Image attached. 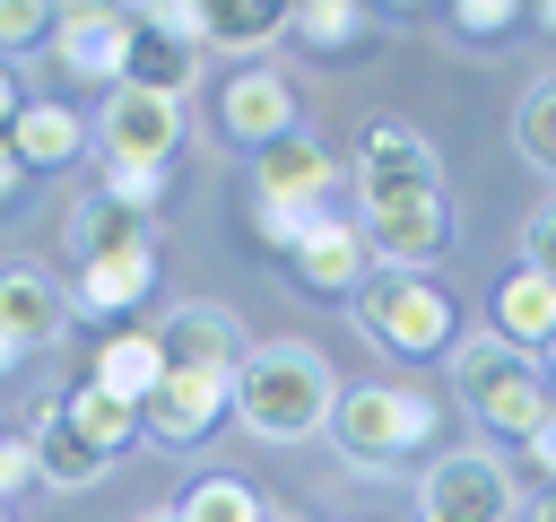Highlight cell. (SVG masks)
<instances>
[{
	"label": "cell",
	"mask_w": 556,
	"mask_h": 522,
	"mask_svg": "<svg viewBox=\"0 0 556 522\" xmlns=\"http://www.w3.org/2000/svg\"><path fill=\"white\" fill-rule=\"evenodd\" d=\"M9 148H17V165H70V157L87 148V122H78L70 104H26V113L9 122Z\"/></svg>",
	"instance_id": "7402d4cb"
},
{
	"label": "cell",
	"mask_w": 556,
	"mask_h": 522,
	"mask_svg": "<svg viewBox=\"0 0 556 522\" xmlns=\"http://www.w3.org/2000/svg\"><path fill=\"white\" fill-rule=\"evenodd\" d=\"M452 391H460V409L486 426V435H530L539 418H547V374H539V357H521V348H504L495 331H469L460 348H452Z\"/></svg>",
	"instance_id": "7a4b0ae2"
},
{
	"label": "cell",
	"mask_w": 556,
	"mask_h": 522,
	"mask_svg": "<svg viewBox=\"0 0 556 522\" xmlns=\"http://www.w3.org/2000/svg\"><path fill=\"white\" fill-rule=\"evenodd\" d=\"M200 61L208 52H191V44H165V35H139L130 26V70H122V87H148V96H191L200 87Z\"/></svg>",
	"instance_id": "44dd1931"
},
{
	"label": "cell",
	"mask_w": 556,
	"mask_h": 522,
	"mask_svg": "<svg viewBox=\"0 0 556 522\" xmlns=\"http://www.w3.org/2000/svg\"><path fill=\"white\" fill-rule=\"evenodd\" d=\"M348 183H356V217L374 209H400V200H426L443 191V165H434V139L408 130V122H374L348 157Z\"/></svg>",
	"instance_id": "5b68a950"
},
{
	"label": "cell",
	"mask_w": 556,
	"mask_h": 522,
	"mask_svg": "<svg viewBox=\"0 0 556 522\" xmlns=\"http://www.w3.org/2000/svg\"><path fill=\"white\" fill-rule=\"evenodd\" d=\"M521 270H539V278L556 287V191L521 217Z\"/></svg>",
	"instance_id": "f546056e"
},
{
	"label": "cell",
	"mask_w": 556,
	"mask_h": 522,
	"mask_svg": "<svg viewBox=\"0 0 556 522\" xmlns=\"http://www.w3.org/2000/svg\"><path fill=\"white\" fill-rule=\"evenodd\" d=\"M356 226H365L374 270H417V278H426V261H434V252H443V235H452V209H443V191H426V200L374 209V217H356Z\"/></svg>",
	"instance_id": "8fae6325"
},
{
	"label": "cell",
	"mask_w": 556,
	"mask_h": 522,
	"mask_svg": "<svg viewBox=\"0 0 556 522\" xmlns=\"http://www.w3.org/2000/svg\"><path fill=\"white\" fill-rule=\"evenodd\" d=\"M156 348H165V365H182V374H235V357H243L252 339H243L235 304L182 296V304H174V313L156 322Z\"/></svg>",
	"instance_id": "ba28073f"
},
{
	"label": "cell",
	"mask_w": 556,
	"mask_h": 522,
	"mask_svg": "<svg viewBox=\"0 0 556 522\" xmlns=\"http://www.w3.org/2000/svg\"><path fill=\"white\" fill-rule=\"evenodd\" d=\"M539 374H547V391H556V339H547V348H539Z\"/></svg>",
	"instance_id": "ab89813d"
},
{
	"label": "cell",
	"mask_w": 556,
	"mask_h": 522,
	"mask_svg": "<svg viewBox=\"0 0 556 522\" xmlns=\"http://www.w3.org/2000/svg\"><path fill=\"white\" fill-rule=\"evenodd\" d=\"M513 148L556 183V78H539V87L521 96V113H513Z\"/></svg>",
	"instance_id": "484cf974"
},
{
	"label": "cell",
	"mask_w": 556,
	"mask_h": 522,
	"mask_svg": "<svg viewBox=\"0 0 556 522\" xmlns=\"http://www.w3.org/2000/svg\"><path fill=\"white\" fill-rule=\"evenodd\" d=\"M165 513H174V522H269L243 478H191L182 505H165Z\"/></svg>",
	"instance_id": "d4e9b609"
},
{
	"label": "cell",
	"mask_w": 556,
	"mask_h": 522,
	"mask_svg": "<svg viewBox=\"0 0 556 522\" xmlns=\"http://www.w3.org/2000/svg\"><path fill=\"white\" fill-rule=\"evenodd\" d=\"M235 418L261 435V444H304V435H321L330 426V400H339V374H330V357L321 348H304V339H252L243 357H235Z\"/></svg>",
	"instance_id": "6da1fadb"
},
{
	"label": "cell",
	"mask_w": 556,
	"mask_h": 522,
	"mask_svg": "<svg viewBox=\"0 0 556 522\" xmlns=\"http://www.w3.org/2000/svg\"><path fill=\"white\" fill-rule=\"evenodd\" d=\"M17 357H26V348H17V339H9V331H0V374H9V365H17Z\"/></svg>",
	"instance_id": "f35d334b"
},
{
	"label": "cell",
	"mask_w": 556,
	"mask_h": 522,
	"mask_svg": "<svg viewBox=\"0 0 556 522\" xmlns=\"http://www.w3.org/2000/svg\"><path fill=\"white\" fill-rule=\"evenodd\" d=\"M87 139H96L104 174H122V165H174V148H182V104H174V96H148V87H113L104 113L87 122Z\"/></svg>",
	"instance_id": "52a82bcc"
},
{
	"label": "cell",
	"mask_w": 556,
	"mask_h": 522,
	"mask_svg": "<svg viewBox=\"0 0 556 522\" xmlns=\"http://www.w3.org/2000/svg\"><path fill=\"white\" fill-rule=\"evenodd\" d=\"M287 9L278 0H208V52H261L278 44Z\"/></svg>",
	"instance_id": "603a6c76"
},
{
	"label": "cell",
	"mask_w": 556,
	"mask_h": 522,
	"mask_svg": "<svg viewBox=\"0 0 556 522\" xmlns=\"http://www.w3.org/2000/svg\"><path fill=\"white\" fill-rule=\"evenodd\" d=\"M26 478H35V444H26V435H0V505H9Z\"/></svg>",
	"instance_id": "836d02e7"
},
{
	"label": "cell",
	"mask_w": 556,
	"mask_h": 522,
	"mask_svg": "<svg viewBox=\"0 0 556 522\" xmlns=\"http://www.w3.org/2000/svg\"><path fill=\"white\" fill-rule=\"evenodd\" d=\"M17 183H26V165H17V148H9V139H0V200H9V191H17Z\"/></svg>",
	"instance_id": "74e56055"
},
{
	"label": "cell",
	"mask_w": 556,
	"mask_h": 522,
	"mask_svg": "<svg viewBox=\"0 0 556 522\" xmlns=\"http://www.w3.org/2000/svg\"><path fill=\"white\" fill-rule=\"evenodd\" d=\"M348 304H356V322H365V339H374L382 357H443L452 331H460L452 296H443L434 278H417V270H374Z\"/></svg>",
	"instance_id": "277c9868"
},
{
	"label": "cell",
	"mask_w": 556,
	"mask_h": 522,
	"mask_svg": "<svg viewBox=\"0 0 556 522\" xmlns=\"http://www.w3.org/2000/svg\"><path fill=\"white\" fill-rule=\"evenodd\" d=\"M513 17H521L513 0H460V9H452V26H460V35H504Z\"/></svg>",
	"instance_id": "d6a6232c"
},
{
	"label": "cell",
	"mask_w": 556,
	"mask_h": 522,
	"mask_svg": "<svg viewBox=\"0 0 556 522\" xmlns=\"http://www.w3.org/2000/svg\"><path fill=\"white\" fill-rule=\"evenodd\" d=\"M61 409H70V426H78L96 452H122V444L139 435V409H130V400H113V391H96V383L61 391Z\"/></svg>",
	"instance_id": "cb8c5ba5"
},
{
	"label": "cell",
	"mask_w": 556,
	"mask_h": 522,
	"mask_svg": "<svg viewBox=\"0 0 556 522\" xmlns=\"http://www.w3.org/2000/svg\"><path fill=\"white\" fill-rule=\"evenodd\" d=\"M0 331L17 348H52L70 339V287L52 270H0Z\"/></svg>",
	"instance_id": "9a60e30c"
},
{
	"label": "cell",
	"mask_w": 556,
	"mask_h": 522,
	"mask_svg": "<svg viewBox=\"0 0 556 522\" xmlns=\"http://www.w3.org/2000/svg\"><path fill=\"white\" fill-rule=\"evenodd\" d=\"M70 252H78V261H122V252H156V244H148V217H139L130 200L87 191V200L70 209Z\"/></svg>",
	"instance_id": "2e32d148"
},
{
	"label": "cell",
	"mask_w": 556,
	"mask_h": 522,
	"mask_svg": "<svg viewBox=\"0 0 556 522\" xmlns=\"http://www.w3.org/2000/svg\"><path fill=\"white\" fill-rule=\"evenodd\" d=\"M52 17H61V9H43V0H0V44H9V52L35 44V35H52Z\"/></svg>",
	"instance_id": "1f68e13d"
},
{
	"label": "cell",
	"mask_w": 556,
	"mask_h": 522,
	"mask_svg": "<svg viewBox=\"0 0 556 522\" xmlns=\"http://www.w3.org/2000/svg\"><path fill=\"white\" fill-rule=\"evenodd\" d=\"M96 391H113V400H130V409H148V391L165 383V348H156V331H113L104 348H96V374H87Z\"/></svg>",
	"instance_id": "ac0fdd59"
},
{
	"label": "cell",
	"mask_w": 556,
	"mask_h": 522,
	"mask_svg": "<svg viewBox=\"0 0 556 522\" xmlns=\"http://www.w3.org/2000/svg\"><path fill=\"white\" fill-rule=\"evenodd\" d=\"M26 444H35V478H52V487H96V478H104V461H113V452H96V444L70 426V409H61V400H43V418H35V435H26Z\"/></svg>",
	"instance_id": "e0dca14e"
},
{
	"label": "cell",
	"mask_w": 556,
	"mask_h": 522,
	"mask_svg": "<svg viewBox=\"0 0 556 522\" xmlns=\"http://www.w3.org/2000/svg\"><path fill=\"white\" fill-rule=\"evenodd\" d=\"M235 374H182V365H165V383L148 391V409H139V426L156 435V444H200L226 409H235V391H226Z\"/></svg>",
	"instance_id": "7c38bea8"
},
{
	"label": "cell",
	"mask_w": 556,
	"mask_h": 522,
	"mask_svg": "<svg viewBox=\"0 0 556 522\" xmlns=\"http://www.w3.org/2000/svg\"><path fill=\"white\" fill-rule=\"evenodd\" d=\"M139 522H174V513H139Z\"/></svg>",
	"instance_id": "b9f144b4"
},
{
	"label": "cell",
	"mask_w": 556,
	"mask_h": 522,
	"mask_svg": "<svg viewBox=\"0 0 556 522\" xmlns=\"http://www.w3.org/2000/svg\"><path fill=\"white\" fill-rule=\"evenodd\" d=\"M52 61L70 78L122 87V70H130V9H61L52 17Z\"/></svg>",
	"instance_id": "30bf717a"
},
{
	"label": "cell",
	"mask_w": 556,
	"mask_h": 522,
	"mask_svg": "<svg viewBox=\"0 0 556 522\" xmlns=\"http://www.w3.org/2000/svg\"><path fill=\"white\" fill-rule=\"evenodd\" d=\"M521 452H530V470H547V487H556V400H547V418L521 435Z\"/></svg>",
	"instance_id": "e575fe53"
},
{
	"label": "cell",
	"mask_w": 556,
	"mask_h": 522,
	"mask_svg": "<svg viewBox=\"0 0 556 522\" xmlns=\"http://www.w3.org/2000/svg\"><path fill=\"white\" fill-rule=\"evenodd\" d=\"M130 26H139V35H165V44H191V52H208V9H200V0H148Z\"/></svg>",
	"instance_id": "f1b7e54d"
},
{
	"label": "cell",
	"mask_w": 556,
	"mask_h": 522,
	"mask_svg": "<svg viewBox=\"0 0 556 522\" xmlns=\"http://www.w3.org/2000/svg\"><path fill=\"white\" fill-rule=\"evenodd\" d=\"M539 26H547V35H556V0H547V9H539Z\"/></svg>",
	"instance_id": "60d3db41"
},
{
	"label": "cell",
	"mask_w": 556,
	"mask_h": 522,
	"mask_svg": "<svg viewBox=\"0 0 556 522\" xmlns=\"http://www.w3.org/2000/svg\"><path fill=\"white\" fill-rule=\"evenodd\" d=\"M287 26H295L304 44H321V52H339V44L365 35V9H348V0H304V9H287Z\"/></svg>",
	"instance_id": "4316f807"
},
{
	"label": "cell",
	"mask_w": 556,
	"mask_h": 522,
	"mask_svg": "<svg viewBox=\"0 0 556 522\" xmlns=\"http://www.w3.org/2000/svg\"><path fill=\"white\" fill-rule=\"evenodd\" d=\"M330 209H339V200H330ZM330 209H313V200H252V235H261V244H278V252H295Z\"/></svg>",
	"instance_id": "83f0119b"
},
{
	"label": "cell",
	"mask_w": 556,
	"mask_h": 522,
	"mask_svg": "<svg viewBox=\"0 0 556 522\" xmlns=\"http://www.w3.org/2000/svg\"><path fill=\"white\" fill-rule=\"evenodd\" d=\"M330 191H339V157L313 130H287V139H269L252 157V200H313V209H330Z\"/></svg>",
	"instance_id": "4fadbf2b"
},
{
	"label": "cell",
	"mask_w": 556,
	"mask_h": 522,
	"mask_svg": "<svg viewBox=\"0 0 556 522\" xmlns=\"http://www.w3.org/2000/svg\"><path fill=\"white\" fill-rule=\"evenodd\" d=\"M104 191H113V200H130V209L148 217V209L165 200V165H122V174H104Z\"/></svg>",
	"instance_id": "4dcf8cb0"
},
{
	"label": "cell",
	"mask_w": 556,
	"mask_h": 522,
	"mask_svg": "<svg viewBox=\"0 0 556 522\" xmlns=\"http://www.w3.org/2000/svg\"><path fill=\"white\" fill-rule=\"evenodd\" d=\"M513 470H504V452H486V444H460V452H443L434 470H426V487H417V522H513Z\"/></svg>",
	"instance_id": "8992f818"
},
{
	"label": "cell",
	"mask_w": 556,
	"mask_h": 522,
	"mask_svg": "<svg viewBox=\"0 0 556 522\" xmlns=\"http://www.w3.org/2000/svg\"><path fill=\"white\" fill-rule=\"evenodd\" d=\"M495 339L521 348V357H539V348L556 339V287H547L539 270H513V278L495 287Z\"/></svg>",
	"instance_id": "d6986e66"
},
{
	"label": "cell",
	"mask_w": 556,
	"mask_h": 522,
	"mask_svg": "<svg viewBox=\"0 0 556 522\" xmlns=\"http://www.w3.org/2000/svg\"><path fill=\"white\" fill-rule=\"evenodd\" d=\"M217 130L235 139V148H269V139H287L295 130V87L278 78V70H261V61H243L226 87H217Z\"/></svg>",
	"instance_id": "9c48e42d"
},
{
	"label": "cell",
	"mask_w": 556,
	"mask_h": 522,
	"mask_svg": "<svg viewBox=\"0 0 556 522\" xmlns=\"http://www.w3.org/2000/svg\"><path fill=\"white\" fill-rule=\"evenodd\" d=\"M513 522H556V487H539V496H521V505H513Z\"/></svg>",
	"instance_id": "8d00e7d4"
},
{
	"label": "cell",
	"mask_w": 556,
	"mask_h": 522,
	"mask_svg": "<svg viewBox=\"0 0 556 522\" xmlns=\"http://www.w3.org/2000/svg\"><path fill=\"white\" fill-rule=\"evenodd\" d=\"M0 522H9V505H0Z\"/></svg>",
	"instance_id": "7bdbcfd3"
},
{
	"label": "cell",
	"mask_w": 556,
	"mask_h": 522,
	"mask_svg": "<svg viewBox=\"0 0 556 522\" xmlns=\"http://www.w3.org/2000/svg\"><path fill=\"white\" fill-rule=\"evenodd\" d=\"M156 287V252H122V261H78L70 278V313H130Z\"/></svg>",
	"instance_id": "ffe728a7"
},
{
	"label": "cell",
	"mask_w": 556,
	"mask_h": 522,
	"mask_svg": "<svg viewBox=\"0 0 556 522\" xmlns=\"http://www.w3.org/2000/svg\"><path fill=\"white\" fill-rule=\"evenodd\" d=\"M287 270L313 287V296H356L365 278H374V252H365V226L348 217V209H330L295 252H287Z\"/></svg>",
	"instance_id": "5bb4252c"
},
{
	"label": "cell",
	"mask_w": 556,
	"mask_h": 522,
	"mask_svg": "<svg viewBox=\"0 0 556 522\" xmlns=\"http://www.w3.org/2000/svg\"><path fill=\"white\" fill-rule=\"evenodd\" d=\"M321 435L339 444V461L391 470V461H408V452L434 435V400H417L408 383H356V391L330 400V426H321Z\"/></svg>",
	"instance_id": "3957f363"
},
{
	"label": "cell",
	"mask_w": 556,
	"mask_h": 522,
	"mask_svg": "<svg viewBox=\"0 0 556 522\" xmlns=\"http://www.w3.org/2000/svg\"><path fill=\"white\" fill-rule=\"evenodd\" d=\"M17 113H26V96H17V78H9V61H0V139H9Z\"/></svg>",
	"instance_id": "d590c367"
}]
</instances>
